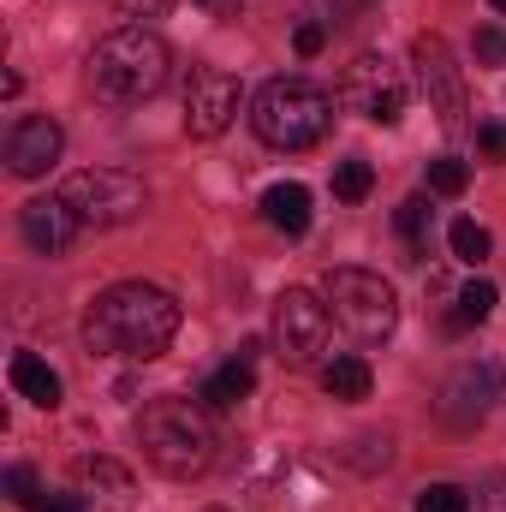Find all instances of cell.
<instances>
[{"instance_id": "1", "label": "cell", "mask_w": 506, "mask_h": 512, "mask_svg": "<svg viewBox=\"0 0 506 512\" xmlns=\"http://www.w3.org/2000/svg\"><path fill=\"white\" fill-rule=\"evenodd\" d=\"M173 334H179V304H173V292H161V286H149V280H120V286H108V292L90 304V316H84L90 352H102V358H131V364L161 358V352L173 346Z\"/></svg>"}, {"instance_id": "2", "label": "cell", "mask_w": 506, "mask_h": 512, "mask_svg": "<svg viewBox=\"0 0 506 512\" xmlns=\"http://www.w3.org/2000/svg\"><path fill=\"white\" fill-rule=\"evenodd\" d=\"M167 78H173V48L143 24H126L90 48V90L114 108H137V102L161 96Z\"/></svg>"}, {"instance_id": "3", "label": "cell", "mask_w": 506, "mask_h": 512, "mask_svg": "<svg viewBox=\"0 0 506 512\" xmlns=\"http://www.w3.org/2000/svg\"><path fill=\"white\" fill-rule=\"evenodd\" d=\"M137 447L161 477L185 483L215 465V423L197 399H149L137 417Z\"/></svg>"}, {"instance_id": "4", "label": "cell", "mask_w": 506, "mask_h": 512, "mask_svg": "<svg viewBox=\"0 0 506 512\" xmlns=\"http://www.w3.org/2000/svg\"><path fill=\"white\" fill-rule=\"evenodd\" d=\"M251 126L268 149H316L334 131V96L310 78H268L251 102Z\"/></svg>"}, {"instance_id": "5", "label": "cell", "mask_w": 506, "mask_h": 512, "mask_svg": "<svg viewBox=\"0 0 506 512\" xmlns=\"http://www.w3.org/2000/svg\"><path fill=\"white\" fill-rule=\"evenodd\" d=\"M322 298H328L334 322L352 340H364V346H376V340H387L399 328V298H393V286L381 274H370V268H328Z\"/></svg>"}, {"instance_id": "6", "label": "cell", "mask_w": 506, "mask_h": 512, "mask_svg": "<svg viewBox=\"0 0 506 512\" xmlns=\"http://www.w3.org/2000/svg\"><path fill=\"white\" fill-rule=\"evenodd\" d=\"M60 197L72 203V215L84 227H126V221L143 215V203H149L143 179L137 173H120V167H84V173H72L60 185Z\"/></svg>"}, {"instance_id": "7", "label": "cell", "mask_w": 506, "mask_h": 512, "mask_svg": "<svg viewBox=\"0 0 506 512\" xmlns=\"http://www.w3.org/2000/svg\"><path fill=\"white\" fill-rule=\"evenodd\" d=\"M328 328H334L328 298H316V292H304V286H286V292L274 298V352H280L286 370L316 364V358L328 352Z\"/></svg>"}, {"instance_id": "8", "label": "cell", "mask_w": 506, "mask_h": 512, "mask_svg": "<svg viewBox=\"0 0 506 512\" xmlns=\"http://www.w3.org/2000/svg\"><path fill=\"white\" fill-rule=\"evenodd\" d=\"M340 102L352 114H364L370 126H399L405 102H411V78L387 60V54H358L340 78Z\"/></svg>"}, {"instance_id": "9", "label": "cell", "mask_w": 506, "mask_h": 512, "mask_svg": "<svg viewBox=\"0 0 506 512\" xmlns=\"http://www.w3.org/2000/svg\"><path fill=\"white\" fill-rule=\"evenodd\" d=\"M411 66H417V84H423L429 114L441 120V131H465V78L453 66V48L441 36H417L411 42Z\"/></svg>"}, {"instance_id": "10", "label": "cell", "mask_w": 506, "mask_h": 512, "mask_svg": "<svg viewBox=\"0 0 506 512\" xmlns=\"http://www.w3.org/2000/svg\"><path fill=\"white\" fill-rule=\"evenodd\" d=\"M239 102H245V84L221 66H197L191 84H185V131L191 137H221V131L239 120Z\"/></svg>"}, {"instance_id": "11", "label": "cell", "mask_w": 506, "mask_h": 512, "mask_svg": "<svg viewBox=\"0 0 506 512\" xmlns=\"http://www.w3.org/2000/svg\"><path fill=\"white\" fill-rule=\"evenodd\" d=\"M501 399H506V376L489 358H477V364H459V370L447 376V387H441V417L459 423V429H471V423H483L489 405H501Z\"/></svg>"}, {"instance_id": "12", "label": "cell", "mask_w": 506, "mask_h": 512, "mask_svg": "<svg viewBox=\"0 0 506 512\" xmlns=\"http://www.w3.org/2000/svg\"><path fill=\"white\" fill-rule=\"evenodd\" d=\"M60 149H66V131L54 126L48 114L12 120V131H6V167H12L18 179H42V173L60 161Z\"/></svg>"}, {"instance_id": "13", "label": "cell", "mask_w": 506, "mask_h": 512, "mask_svg": "<svg viewBox=\"0 0 506 512\" xmlns=\"http://www.w3.org/2000/svg\"><path fill=\"white\" fill-rule=\"evenodd\" d=\"M18 227H24V245L36 256H60V251H72V239H78L84 221L72 215L66 197H30L18 209Z\"/></svg>"}, {"instance_id": "14", "label": "cell", "mask_w": 506, "mask_h": 512, "mask_svg": "<svg viewBox=\"0 0 506 512\" xmlns=\"http://www.w3.org/2000/svg\"><path fill=\"white\" fill-rule=\"evenodd\" d=\"M262 215H268V227H280L286 239H298V233H310V191L298 179H280V185L262 191Z\"/></svg>"}, {"instance_id": "15", "label": "cell", "mask_w": 506, "mask_h": 512, "mask_svg": "<svg viewBox=\"0 0 506 512\" xmlns=\"http://www.w3.org/2000/svg\"><path fill=\"white\" fill-rule=\"evenodd\" d=\"M6 376H12V387L30 399V405H42V411H54L60 399H66V387H60V376L36 358V352H12V364H6Z\"/></svg>"}, {"instance_id": "16", "label": "cell", "mask_w": 506, "mask_h": 512, "mask_svg": "<svg viewBox=\"0 0 506 512\" xmlns=\"http://www.w3.org/2000/svg\"><path fill=\"white\" fill-rule=\"evenodd\" d=\"M251 387H256V370H251V358L239 352L233 364H221V370L203 382V393H197V399H203L209 411H233L239 399H251Z\"/></svg>"}, {"instance_id": "17", "label": "cell", "mask_w": 506, "mask_h": 512, "mask_svg": "<svg viewBox=\"0 0 506 512\" xmlns=\"http://www.w3.org/2000/svg\"><path fill=\"white\" fill-rule=\"evenodd\" d=\"M322 387H328V399H370L376 376H370L364 358H334V364L322 370Z\"/></svg>"}, {"instance_id": "18", "label": "cell", "mask_w": 506, "mask_h": 512, "mask_svg": "<svg viewBox=\"0 0 506 512\" xmlns=\"http://www.w3.org/2000/svg\"><path fill=\"white\" fill-rule=\"evenodd\" d=\"M489 316H495V286H489V280H471V286H459L447 328L459 334V328H477V322H489Z\"/></svg>"}, {"instance_id": "19", "label": "cell", "mask_w": 506, "mask_h": 512, "mask_svg": "<svg viewBox=\"0 0 506 512\" xmlns=\"http://www.w3.org/2000/svg\"><path fill=\"white\" fill-rule=\"evenodd\" d=\"M447 245H453V256L465 262V268H477V262H489V251H495V239L477 227V221H453V233H447Z\"/></svg>"}, {"instance_id": "20", "label": "cell", "mask_w": 506, "mask_h": 512, "mask_svg": "<svg viewBox=\"0 0 506 512\" xmlns=\"http://www.w3.org/2000/svg\"><path fill=\"white\" fill-rule=\"evenodd\" d=\"M78 477L84 483H96V489H108V495H131V471L126 465H114V459H78Z\"/></svg>"}, {"instance_id": "21", "label": "cell", "mask_w": 506, "mask_h": 512, "mask_svg": "<svg viewBox=\"0 0 506 512\" xmlns=\"http://www.w3.org/2000/svg\"><path fill=\"white\" fill-rule=\"evenodd\" d=\"M370 185H376L370 161H340V167H334V197H340V203H364Z\"/></svg>"}, {"instance_id": "22", "label": "cell", "mask_w": 506, "mask_h": 512, "mask_svg": "<svg viewBox=\"0 0 506 512\" xmlns=\"http://www.w3.org/2000/svg\"><path fill=\"white\" fill-rule=\"evenodd\" d=\"M465 185H471V167H465V161H453V155L429 161V191H441V197H459Z\"/></svg>"}, {"instance_id": "23", "label": "cell", "mask_w": 506, "mask_h": 512, "mask_svg": "<svg viewBox=\"0 0 506 512\" xmlns=\"http://www.w3.org/2000/svg\"><path fill=\"white\" fill-rule=\"evenodd\" d=\"M417 512H471V495H465L459 483H429V489L417 495Z\"/></svg>"}, {"instance_id": "24", "label": "cell", "mask_w": 506, "mask_h": 512, "mask_svg": "<svg viewBox=\"0 0 506 512\" xmlns=\"http://www.w3.org/2000/svg\"><path fill=\"white\" fill-rule=\"evenodd\" d=\"M393 221H399V233H405L411 245H423V233H429V221H435V209H429V197H405Z\"/></svg>"}, {"instance_id": "25", "label": "cell", "mask_w": 506, "mask_h": 512, "mask_svg": "<svg viewBox=\"0 0 506 512\" xmlns=\"http://www.w3.org/2000/svg\"><path fill=\"white\" fill-rule=\"evenodd\" d=\"M6 495H12L18 507H36V501H42V483H36V471H30V465H12V471H6Z\"/></svg>"}, {"instance_id": "26", "label": "cell", "mask_w": 506, "mask_h": 512, "mask_svg": "<svg viewBox=\"0 0 506 512\" xmlns=\"http://www.w3.org/2000/svg\"><path fill=\"white\" fill-rule=\"evenodd\" d=\"M292 48H298L304 60H316V54L328 48V24H316V18H304V24L292 30Z\"/></svg>"}, {"instance_id": "27", "label": "cell", "mask_w": 506, "mask_h": 512, "mask_svg": "<svg viewBox=\"0 0 506 512\" xmlns=\"http://www.w3.org/2000/svg\"><path fill=\"white\" fill-rule=\"evenodd\" d=\"M471 48H477V60H483V66H506V30H495V24H483Z\"/></svg>"}, {"instance_id": "28", "label": "cell", "mask_w": 506, "mask_h": 512, "mask_svg": "<svg viewBox=\"0 0 506 512\" xmlns=\"http://www.w3.org/2000/svg\"><path fill=\"white\" fill-rule=\"evenodd\" d=\"M477 149H483V161H506V126H477Z\"/></svg>"}, {"instance_id": "29", "label": "cell", "mask_w": 506, "mask_h": 512, "mask_svg": "<svg viewBox=\"0 0 506 512\" xmlns=\"http://www.w3.org/2000/svg\"><path fill=\"white\" fill-rule=\"evenodd\" d=\"M173 0H114V12H126V18H161Z\"/></svg>"}, {"instance_id": "30", "label": "cell", "mask_w": 506, "mask_h": 512, "mask_svg": "<svg viewBox=\"0 0 506 512\" xmlns=\"http://www.w3.org/2000/svg\"><path fill=\"white\" fill-rule=\"evenodd\" d=\"M477 512H506V477H489V483H483V501H477Z\"/></svg>"}, {"instance_id": "31", "label": "cell", "mask_w": 506, "mask_h": 512, "mask_svg": "<svg viewBox=\"0 0 506 512\" xmlns=\"http://www.w3.org/2000/svg\"><path fill=\"white\" fill-rule=\"evenodd\" d=\"M36 512H84V501H78V495H42Z\"/></svg>"}, {"instance_id": "32", "label": "cell", "mask_w": 506, "mask_h": 512, "mask_svg": "<svg viewBox=\"0 0 506 512\" xmlns=\"http://www.w3.org/2000/svg\"><path fill=\"white\" fill-rule=\"evenodd\" d=\"M489 6H495V12H506V0H489Z\"/></svg>"}, {"instance_id": "33", "label": "cell", "mask_w": 506, "mask_h": 512, "mask_svg": "<svg viewBox=\"0 0 506 512\" xmlns=\"http://www.w3.org/2000/svg\"><path fill=\"white\" fill-rule=\"evenodd\" d=\"M209 6H221V0H209Z\"/></svg>"}, {"instance_id": "34", "label": "cell", "mask_w": 506, "mask_h": 512, "mask_svg": "<svg viewBox=\"0 0 506 512\" xmlns=\"http://www.w3.org/2000/svg\"><path fill=\"white\" fill-rule=\"evenodd\" d=\"M209 512H221V507H209Z\"/></svg>"}]
</instances>
